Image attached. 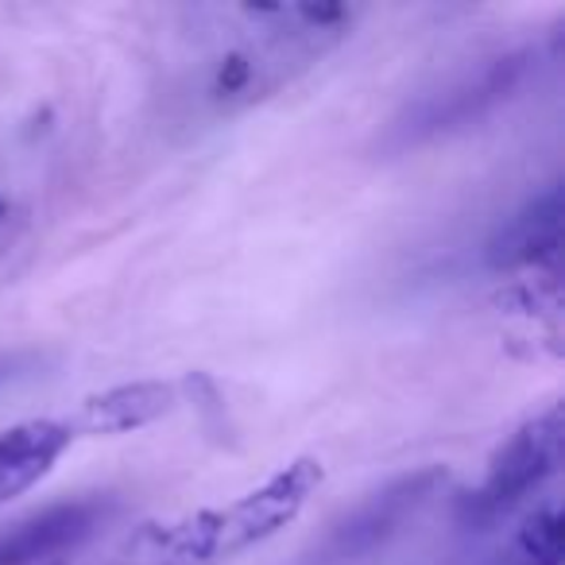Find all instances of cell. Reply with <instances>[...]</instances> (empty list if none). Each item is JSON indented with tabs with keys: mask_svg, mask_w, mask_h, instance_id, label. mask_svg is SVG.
<instances>
[{
	"mask_svg": "<svg viewBox=\"0 0 565 565\" xmlns=\"http://www.w3.org/2000/svg\"><path fill=\"white\" fill-rule=\"evenodd\" d=\"M322 484V461L299 457L271 480L244 492L225 508L148 523L128 534L102 565H217L271 539L307 508L310 492Z\"/></svg>",
	"mask_w": 565,
	"mask_h": 565,
	"instance_id": "6da1fadb",
	"label": "cell"
},
{
	"mask_svg": "<svg viewBox=\"0 0 565 565\" xmlns=\"http://www.w3.org/2000/svg\"><path fill=\"white\" fill-rule=\"evenodd\" d=\"M534 66H539V51L519 47L508 51V55H492L484 63L449 74L446 82H438L423 97H415L392 120V128L384 132V148L407 151L418 148V143L438 140V136L461 132V128L477 125V120H484L488 113L508 105L526 86Z\"/></svg>",
	"mask_w": 565,
	"mask_h": 565,
	"instance_id": "7a4b0ae2",
	"label": "cell"
},
{
	"mask_svg": "<svg viewBox=\"0 0 565 565\" xmlns=\"http://www.w3.org/2000/svg\"><path fill=\"white\" fill-rule=\"evenodd\" d=\"M562 441H565L562 403H550L542 415L526 418L495 449L484 469V480L457 503V523L465 531H484L495 519L515 511L534 488H542L557 472V465H562Z\"/></svg>",
	"mask_w": 565,
	"mask_h": 565,
	"instance_id": "3957f363",
	"label": "cell"
},
{
	"mask_svg": "<svg viewBox=\"0 0 565 565\" xmlns=\"http://www.w3.org/2000/svg\"><path fill=\"white\" fill-rule=\"evenodd\" d=\"M446 484V469H418L407 477L387 480L380 492L356 503L349 515H341L322 542L310 554V565H356L384 550L403 526L418 519V511L434 500V492Z\"/></svg>",
	"mask_w": 565,
	"mask_h": 565,
	"instance_id": "277c9868",
	"label": "cell"
},
{
	"mask_svg": "<svg viewBox=\"0 0 565 565\" xmlns=\"http://www.w3.org/2000/svg\"><path fill=\"white\" fill-rule=\"evenodd\" d=\"M105 515H109L105 500H74L0 526V565L63 562L66 550H78L105 523Z\"/></svg>",
	"mask_w": 565,
	"mask_h": 565,
	"instance_id": "5b68a950",
	"label": "cell"
},
{
	"mask_svg": "<svg viewBox=\"0 0 565 565\" xmlns=\"http://www.w3.org/2000/svg\"><path fill=\"white\" fill-rule=\"evenodd\" d=\"M557 252H562V186H546L542 194H534L484 244V259L495 271L550 267L557 264Z\"/></svg>",
	"mask_w": 565,
	"mask_h": 565,
	"instance_id": "8992f818",
	"label": "cell"
},
{
	"mask_svg": "<svg viewBox=\"0 0 565 565\" xmlns=\"http://www.w3.org/2000/svg\"><path fill=\"white\" fill-rule=\"evenodd\" d=\"M179 403V387L163 380H143V384H120L102 395H89L82 411L71 418L74 438L78 434H125L163 418Z\"/></svg>",
	"mask_w": 565,
	"mask_h": 565,
	"instance_id": "52a82bcc",
	"label": "cell"
},
{
	"mask_svg": "<svg viewBox=\"0 0 565 565\" xmlns=\"http://www.w3.org/2000/svg\"><path fill=\"white\" fill-rule=\"evenodd\" d=\"M71 441V423H51V418L20 423L0 434V503L17 500L35 480L47 477V469L66 454Z\"/></svg>",
	"mask_w": 565,
	"mask_h": 565,
	"instance_id": "ba28073f",
	"label": "cell"
},
{
	"mask_svg": "<svg viewBox=\"0 0 565 565\" xmlns=\"http://www.w3.org/2000/svg\"><path fill=\"white\" fill-rule=\"evenodd\" d=\"M562 526L565 523L557 500H546L480 565H562Z\"/></svg>",
	"mask_w": 565,
	"mask_h": 565,
	"instance_id": "9c48e42d",
	"label": "cell"
},
{
	"mask_svg": "<svg viewBox=\"0 0 565 565\" xmlns=\"http://www.w3.org/2000/svg\"><path fill=\"white\" fill-rule=\"evenodd\" d=\"M24 369V356H0V384H9L12 376H20Z\"/></svg>",
	"mask_w": 565,
	"mask_h": 565,
	"instance_id": "30bf717a",
	"label": "cell"
},
{
	"mask_svg": "<svg viewBox=\"0 0 565 565\" xmlns=\"http://www.w3.org/2000/svg\"><path fill=\"white\" fill-rule=\"evenodd\" d=\"M43 565H66V562H43Z\"/></svg>",
	"mask_w": 565,
	"mask_h": 565,
	"instance_id": "8fae6325",
	"label": "cell"
}]
</instances>
